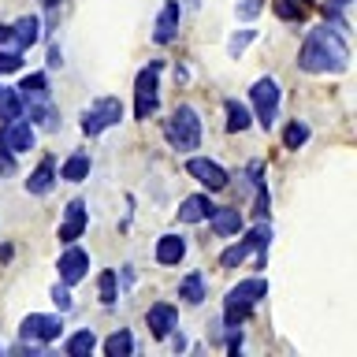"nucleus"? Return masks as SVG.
<instances>
[{
  "instance_id": "1",
  "label": "nucleus",
  "mask_w": 357,
  "mask_h": 357,
  "mask_svg": "<svg viewBox=\"0 0 357 357\" xmlns=\"http://www.w3.org/2000/svg\"><path fill=\"white\" fill-rule=\"evenodd\" d=\"M346 63H350V49H346V38H342V30H335V26H317V30H309V38L305 45H301V52H298V67L301 71H309V75H339L346 71Z\"/></svg>"
},
{
  "instance_id": "2",
  "label": "nucleus",
  "mask_w": 357,
  "mask_h": 357,
  "mask_svg": "<svg viewBox=\"0 0 357 357\" xmlns=\"http://www.w3.org/2000/svg\"><path fill=\"white\" fill-rule=\"evenodd\" d=\"M261 298H268V279L264 275L242 279V283L231 287L227 298H223V324H227V328H242Z\"/></svg>"
},
{
  "instance_id": "3",
  "label": "nucleus",
  "mask_w": 357,
  "mask_h": 357,
  "mask_svg": "<svg viewBox=\"0 0 357 357\" xmlns=\"http://www.w3.org/2000/svg\"><path fill=\"white\" fill-rule=\"evenodd\" d=\"M164 138L172 142V149L178 153H190L201 145V116L194 105H178L172 112V119L164 123Z\"/></svg>"
},
{
  "instance_id": "4",
  "label": "nucleus",
  "mask_w": 357,
  "mask_h": 357,
  "mask_svg": "<svg viewBox=\"0 0 357 357\" xmlns=\"http://www.w3.org/2000/svg\"><path fill=\"white\" fill-rule=\"evenodd\" d=\"M160 71H164V63L153 60L134 78V119L156 116V108H160Z\"/></svg>"
},
{
  "instance_id": "5",
  "label": "nucleus",
  "mask_w": 357,
  "mask_h": 357,
  "mask_svg": "<svg viewBox=\"0 0 357 357\" xmlns=\"http://www.w3.org/2000/svg\"><path fill=\"white\" fill-rule=\"evenodd\" d=\"M268 242H272V227H268V223H261V227H253L245 238H238L234 245H227V250L220 253V268H238L250 253H257V268H264V261H268Z\"/></svg>"
},
{
  "instance_id": "6",
  "label": "nucleus",
  "mask_w": 357,
  "mask_h": 357,
  "mask_svg": "<svg viewBox=\"0 0 357 357\" xmlns=\"http://www.w3.org/2000/svg\"><path fill=\"white\" fill-rule=\"evenodd\" d=\"M119 119H123V100L119 97H100L82 112V134L97 138V134H105L108 127H116Z\"/></svg>"
},
{
  "instance_id": "7",
  "label": "nucleus",
  "mask_w": 357,
  "mask_h": 357,
  "mask_svg": "<svg viewBox=\"0 0 357 357\" xmlns=\"http://www.w3.org/2000/svg\"><path fill=\"white\" fill-rule=\"evenodd\" d=\"M63 335V320L60 317H49V312H30L26 320L19 324V339L22 342H38V346H49Z\"/></svg>"
},
{
  "instance_id": "8",
  "label": "nucleus",
  "mask_w": 357,
  "mask_h": 357,
  "mask_svg": "<svg viewBox=\"0 0 357 357\" xmlns=\"http://www.w3.org/2000/svg\"><path fill=\"white\" fill-rule=\"evenodd\" d=\"M250 100L257 108V123L268 130L279 119V86H275V78H257L253 89H250Z\"/></svg>"
},
{
  "instance_id": "9",
  "label": "nucleus",
  "mask_w": 357,
  "mask_h": 357,
  "mask_svg": "<svg viewBox=\"0 0 357 357\" xmlns=\"http://www.w3.org/2000/svg\"><path fill=\"white\" fill-rule=\"evenodd\" d=\"M56 272H60V283H67V287L82 283L89 275V253L78 250L75 242H67V250L60 253V261H56Z\"/></svg>"
},
{
  "instance_id": "10",
  "label": "nucleus",
  "mask_w": 357,
  "mask_h": 357,
  "mask_svg": "<svg viewBox=\"0 0 357 357\" xmlns=\"http://www.w3.org/2000/svg\"><path fill=\"white\" fill-rule=\"evenodd\" d=\"M186 172L194 175L197 183L208 190V194H216V190H227V183H231V175L223 172L216 160H208V156H190V160H186Z\"/></svg>"
},
{
  "instance_id": "11",
  "label": "nucleus",
  "mask_w": 357,
  "mask_h": 357,
  "mask_svg": "<svg viewBox=\"0 0 357 357\" xmlns=\"http://www.w3.org/2000/svg\"><path fill=\"white\" fill-rule=\"evenodd\" d=\"M0 149L8 153H30L33 149V123L26 119H8L4 127H0Z\"/></svg>"
},
{
  "instance_id": "12",
  "label": "nucleus",
  "mask_w": 357,
  "mask_h": 357,
  "mask_svg": "<svg viewBox=\"0 0 357 357\" xmlns=\"http://www.w3.org/2000/svg\"><path fill=\"white\" fill-rule=\"evenodd\" d=\"M145 324H149L153 339H167V335L178 328V309L167 305V301H156V305H149V312H145Z\"/></svg>"
},
{
  "instance_id": "13",
  "label": "nucleus",
  "mask_w": 357,
  "mask_h": 357,
  "mask_svg": "<svg viewBox=\"0 0 357 357\" xmlns=\"http://www.w3.org/2000/svg\"><path fill=\"white\" fill-rule=\"evenodd\" d=\"M86 223H89V212H86V201H71V205L63 208V220H60V242H78L82 238V231H86Z\"/></svg>"
},
{
  "instance_id": "14",
  "label": "nucleus",
  "mask_w": 357,
  "mask_h": 357,
  "mask_svg": "<svg viewBox=\"0 0 357 357\" xmlns=\"http://www.w3.org/2000/svg\"><path fill=\"white\" fill-rule=\"evenodd\" d=\"M38 41H41V19L38 15H22V19L11 22V49L26 52Z\"/></svg>"
},
{
  "instance_id": "15",
  "label": "nucleus",
  "mask_w": 357,
  "mask_h": 357,
  "mask_svg": "<svg viewBox=\"0 0 357 357\" xmlns=\"http://www.w3.org/2000/svg\"><path fill=\"white\" fill-rule=\"evenodd\" d=\"M178 15H183L178 0H167L164 11L156 15V30H153V41H156V45H172V41L178 38Z\"/></svg>"
},
{
  "instance_id": "16",
  "label": "nucleus",
  "mask_w": 357,
  "mask_h": 357,
  "mask_svg": "<svg viewBox=\"0 0 357 357\" xmlns=\"http://www.w3.org/2000/svg\"><path fill=\"white\" fill-rule=\"evenodd\" d=\"M52 186H56V160H52V156H45V160L30 172V178H26V194L45 197Z\"/></svg>"
},
{
  "instance_id": "17",
  "label": "nucleus",
  "mask_w": 357,
  "mask_h": 357,
  "mask_svg": "<svg viewBox=\"0 0 357 357\" xmlns=\"http://www.w3.org/2000/svg\"><path fill=\"white\" fill-rule=\"evenodd\" d=\"M183 257H186L183 234H160V238H156V264H178Z\"/></svg>"
},
{
  "instance_id": "18",
  "label": "nucleus",
  "mask_w": 357,
  "mask_h": 357,
  "mask_svg": "<svg viewBox=\"0 0 357 357\" xmlns=\"http://www.w3.org/2000/svg\"><path fill=\"white\" fill-rule=\"evenodd\" d=\"M212 201L208 194H194V197H186L183 205H178V223H201V220H208L212 216Z\"/></svg>"
},
{
  "instance_id": "19",
  "label": "nucleus",
  "mask_w": 357,
  "mask_h": 357,
  "mask_svg": "<svg viewBox=\"0 0 357 357\" xmlns=\"http://www.w3.org/2000/svg\"><path fill=\"white\" fill-rule=\"evenodd\" d=\"M212 231L220 234V238H227V234H238L242 231V208H212Z\"/></svg>"
},
{
  "instance_id": "20",
  "label": "nucleus",
  "mask_w": 357,
  "mask_h": 357,
  "mask_svg": "<svg viewBox=\"0 0 357 357\" xmlns=\"http://www.w3.org/2000/svg\"><path fill=\"white\" fill-rule=\"evenodd\" d=\"M178 298H183L186 305H201V301H205V275L190 272V275L178 279Z\"/></svg>"
},
{
  "instance_id": "21",
  "label": "nucleus",
  "mask_w": 357,
  "mask_h": 357,
  "mask_svg": "<svg viewBox=\"0 0 357 357\" xmlns=\"http://www.w3.org/2000/svg\"><path fill=\"white\" fill-rule=\"evenodd\" d=\"M223 108H227V130H231V134H242V130H250L253 116H250V108H245L242 100L227 97V100H223Z\"/></svg>"
},
{
  "instance_id": "22",
  "label": "nucleus",
  "mask_w": 357,
  "mask_h": 357,
  "mask_svg": "<svg viewBox=\"0 0 357 357\" xmlns=\"http://www.w3.org/2000/svg\"><path fill=\"white\" fill-rule=\"evenodd\" d=\"M56 178H67V183H82V178H89V153H71Z\"/></svg>"
},
{
  "instance_id": "23",
  "label": "nucleus",
  "mask_w": 357,
  "mask_h": 357,
  "mask_svg": "<svg viewBox=\"0 0 357 357\" xmlns=\"http://www.w3.org/2000/svg\"><path fill=\"white\" fill-rule=\"evenodd\" d=\"M63 350H67V357H89L97 350V335L89 331V328H82V331H75L71 339L63 342Z\"/></svg>"
},
{
  "instance_id": "24",
  "label": "nucleus",
  "mask_w": 357,
  "mask_h": 357,
  "mask_svg": "<svg viewBox=\"0 0 357 357\" xmlns=\"http://www.w3.org/2000/svg\"><path fill=\"white\" fill-rule=\"evenodd\" d=\"M105 354H108V357H130V354H134V335H130L127 328L112 331L108 339H105Z\"/></svg>"
},
{
  "instance_id": "25",
  "label": "nucleus",
  "mask_w": 357,
  "mask_h": 357,
  "mask_svg": "<svg viewBox=\"0 0 357 357\" xmlns=\"http://www.w3.org/2000/svg\"><path fill=\"white\" fill-rule=\"evenodd\" d=\"M97 294H100V305H116V301H119V279H116V272H112V268H105V272H100Z\"/></svg>"
},
{
  "instance_id": "26",
  "label": "nucleus",
  "mask_w": 357,
  "mask_h": 357,
  "mask_svg": "<svg viewBox=\"0 0 357 357\" xmlns=\"http://www.w3.org/2000/svg\"><path fill=\"white\" fill-rule=\"evenodd\" d=\"M22 116V100H19V89L11 86H0V119H19Z\"/></svg>"
},
{
  "instance_id": "27",
  "label": "nucleus",
  "mask_w": 357,
  "mask_h": 357,
  "mask_svg": "<svg viewBox=\"0 0 357 357\" xmlns=\"http://www.w3.org/2000/svg\"><path fill=\"white\" fill-rule=\"evenodd\" d=\"M309 142V127L301 119H294V123H287V130H283V145L287 149H301V145Z\"/></svg>"
},
{
  "instance_id": "28",
  "label": "nucleus",
  "mask_w": 357,
  "mask_h": 357,
  "mask_svg": "<svg viewBox=\"0 0 357 357\" xmlns=\"http://www.w3.org/2000/svg\"><path fill=\"white\" fill-rule=\"evenodd\" d=\"M272 8H275V15H279V19H287V22H298V19H305V11H309L305 4H298V0H275Z\"/></svg>"
},
{
  "instance_id": "29",
  "label": "nucleus",
  "mask_w": 357,
  "mask_h": 357,
  "mask_svg": "<svg viewBox=\"0 0 357 357\" xmlns=\"http://www.w3.org/2000/svg\"><path fill=\"white\" fill-rule=\"evenodd\" d=\"M22 67V52L19 49H0V75H11Z\"/></svg>"
},
{
  "instance_id": "30",
  "label": "nucleus",
  "mask_w": 357,
  "mask_h": 357,
  "mask_svg": "<svg viewBox=\"0 0 357 357\" xmlns=\"http://www.w3.org/2000/svg\"><path fill=\"white\" fill-rule=\"evenodd\" d=\"M261 11H264V0H238V8H234V15L250 22V19H257V15H261Z\"/></svg>"
},
{
  "instance_id": "31",
  "label": "nucleus",
  "mask_w": 357,
  "mask_h": 357,
  "mask_svg": "<svg viewBox=\"0 0 357 357\" xmlns=\"http://www.w3.org/2000/svg\"><path fill=\"white\" fill-rule=\"evenodd\" d=\"M253 38H257V30H238V33L227 41V52H231V56H242V49H245Z\"/></svg>"
},
{
  "instance_id": "32",
  "label": "nucleus",
  "mask_w": 357,
  "mask_h": 357,
  "mask_svg": "<svg viewBox=\"0 0 357 357\" xmlns=\"http://www.w3.org/2000/svg\"><path fill=\"white\" fill-rule=\"evenodd\" d=\"M52 301L60 305V312H67V309H71V287H67V283H56V287H52Z\"/></svg>"
},
{
  "instance_id": "33",
  "label": "nucleus",
  "mask_w": 357,
  "mask_h": 357,
  "mask_svg": "<svg viewBox=\"0 0 357 357\" xmlns=\"http://www.w3.org/2000/svg\"><path fill=\"white\" fill-rule=\"evenodd\" d=\"M63 63V52H60V45H52L49 49V67H60Z\"/></svg>"
},
{
  "instance_id": "34",
  "label": "nucleus",
  "mask_w": 357,
  "mask_h": 357,
  "mask_svg": "<svg viewBox=\"0 0 357 357\" xmlns=\"http://www.w3.org/2000/svg\"><path fill=\"white\" fill-rule=\"evenodd\" d=\"M350 4H354V0H328V8H339V11L350 8Z\"/></svg>"
},
{
  "instance_id": "35",
  "label": "nucleus",
  "mask_w": 357,
  "mask_h": 357,
  "mask_svg": "<svg viewBox=\"0 0 357 357\" xmlns=\"http://www.w3.org/2000/svg\"><path fill=\"white\" fill-rule=\"evenodd\" d=\"M45 8H49V11H56V8H60V0H45Z\"/></svg>"
},
{
  "instance_id": "36",
  "label": "nucleus",
  "mask_w": 357,
  "mask_h": 357,
  "mask_svg": "<svg viewBox=\"0 0 357 357\" xmlns=\"http://www.w3.org/2000/svg\"><path fill=\"white\" fill-rule=\"evenodd\" d=\"M298 4H305V8H312V0H298Z\"/></svg>"
}]
</instances>
